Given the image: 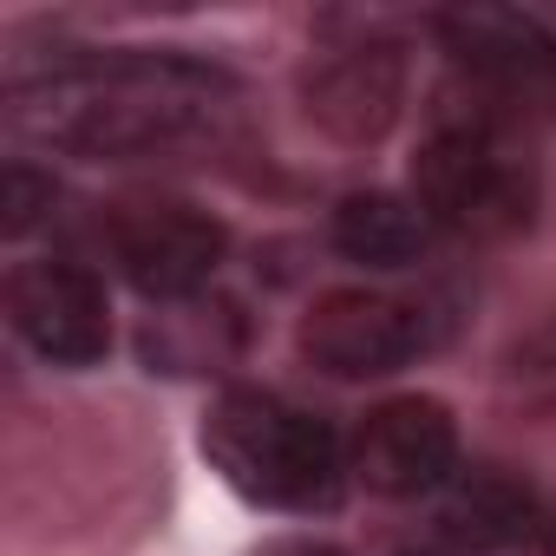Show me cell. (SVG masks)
<instances>
[{
    "label": "cell",
    "instance_id": "4fadbf2b",
    "mask_svg": "<svg viewBox=\"0 0 556 556\" xmlns=\"http://www.w3.org/2000/svg\"><path fill=\"white\" fill-rule=\"evenodd\" d=\"M47 210H53V177L47 170H34V164L0 170V229L8 236H27Z\"/></svg>",
    "mask_w": 556,
    "mask_h": 556
},
{
    "label": "cell",
    "instance_id": "5b68a950",
    "mask_svg": "<svg viewBox=\"0 0 556 556\" xmlns=\"http://www.w3.org/2000/svg\"><path fill=\"white\" fill-rule=\"evenodd\" d=\"M426 348H432L426 308L419 302H400V295H380V289H334L302 321V354L321 374H341V380L400 374Z\"/></svg>",
    "mask_w": 556,
    "mask_h": 556
},
{
    "label": "cell",
    "instance_id": "5bb4252c",
    "mask_svg": "<svg viewBox=\"0 0 556 556\" xmlns=\"http://www.w3.org/2000/svg\"><path fill=\"white\" fill-rule=\"evenodd\" d=\"M262 556H341L334 543H315V536H289V543H268Z\"/></svg>",
    "mask_w": 556,
    "mask_h": 556
},
{
    "label": "cell",
    "instance_id": "8fae6325",
    "mask_svg": "<svg viewBox=\"0 0 556 556\" xmlns=\"http://www.w3.org/2000/svg\"><path fill=\"white\" fill-rule=\"evenodd\" d=\"M432 223L413 197H393V190H361L334 210V249L361 268H406L419 262Z\"/></svg>",
    "mask_w": 556,
    "mask_h": 556
},
{
    "label": "cell",
    "instance_id": "9a60e30c",
    "mask_svg": "<svg viewBox=\"0 0 556 556\" xmlns=\"http://www.w3.org/2000/svg\"><path fill=\"white\" fill-rule=\"evenodd\" d=\"M543 543H549V556H556V510L543 517Z\"/></svg>",
    "mask_w": 556,
    "mask_h": 556
},
{
    "label": "cell",
    "instance_id": "277c9868",
    "mask_svg": "<svg viewBox=\"0 0 556 556\" xmlns=\"http://www.w3.org/2000/svg\"><path fill=\"white\" fill-rule=\"evenodd\" d=\"M229 236L210 210L184 203V197H138V203H118L112 216V255L118 268L131 275V289L151 295V302H197L203 282L216 275Z\"/></svg>",
    "mask_w": 556,
    "mask_h": 556
},
{
    "label": "cell",
    "instance_id": "8992f818",
    "mask_svg": "<svg viewBox=\"0 0 556 556\" xmlns=\"http://www.w3.org/2000/svg\"><path fill=\"white\" fill-rule=\"evenodd\" d=\"M8 315H14L21 341L53 367H92L112 348V308H105L99 275L79 262H60V255L21 262L8 275Z\"/></svg>",
    "mask_w": 556,
    "mask_h": 556
},
{
    "label": "cell",
    "instance_id": "7a4b0ae2",
    "mask_svg": "<svg viewBox=\"0 0 556 556\" xmlns=\"http://www.w3.org/2000/svg\"><path fill=\"white\" fill-rule=\"evenodd\" d=\"M203 452L249 504H268V510L315 517V510H334L348 484V458L328 419L275 393H223L203 419Z\"/></svg>",
    "mask_w": 556,
    "mask_h": 556
},
{
    "label": "cell",
    "instance_id": "9c48e42d",
    "mask_svg": "<svg viewBox=\"0 0 556 556\" xmlns=\"http://www.w3.org/2000/svg\"><path fill=\"white\" fill-rule=\"evenodd\" d=\"M400 92H406V66L393 47H341L315 79H308V112L348 138L367 144L400 118Z\"/></svg>",
    "mask_w": 556,
    "mask_h": 556
},
{
    "label": "cell",
    "instance_id": "30bf717a",
    "mask_svg": "<svg viewBox=\"0 0 556 556\" xmlns=\"http://www.w3.org/2000/svg\"><path fill=\"white\" fill-rule=\"evenodd\" d=\"M536 497L530 484H517L510 471L497 465H471L445 484L439 497V543L452 549H471V556H491V549H517L530 530H536Z\"/></svg>",
    "mask_w": 556,
    "mask_h": 556
},
{
    "label": "cell",
    "instance_id": "7c38bea8",
    "mask_svg": "<svg viewBox=\"0 0 556 556\" xmlns=\"http://www.w3.org/2000/svg\"><path fill=\"white\" fill-rule=\"evenodd\" d=\"M236 341H242V328H236V308L229 302H216V308L170 302V315L151 321L144 354L157 367H170V374H197V367H216L223 354H236Z\"/></svg>",
    "mask_w": 556,
    "mask_h": 556
},
{
    "label": "cell",
    "instance_id": "6da1fadb",
    "mask_svg": "<svg viewBox=\"0 0 556 556\" xmlns=\"http://www.w3.org/2000/svg\"><path fill=\"white\" fill-rule=\"evenodd\" d=\"M242 125L229 73L177 53H73L8 86V131L92 164L216 151Z\"/></svg>",
    "mask_w": 556,
    "mask_h": 556
},
{
    "label": "cell",
    "instance_id": "52a82bcc",
    "mask_svg": "<svg viewBox=\"0 0 556 556\" xmlns=\"http://www.w3.org/2000/svg\"><path fill=\"white\" fill-rule=\"evenodd\" d=\"M354 471L380 497H426L458 478V426L439 400L406 393L361 419L354 432Z\"/></svg>",
    "mask_w": 556,
    "mask_h": 556
},
{
    "label": "cell",
    "instance_id": "ba28073f",
    "mask_svg": "<svg viewBox=\"0 0 556 556\" xmlns=\"http://www.w3.org/2000/svg\"><path fill=\"white\" fill-rule=\"evenodd\" d=\"M452 60L491 99H549L556 92V34L523 8H452L439 14Z\"/></svg>",
    "mask_w": 556,
    "mask_h": 556
},
{
    "label": "cell",
    "instance_id": "3957f363",
    "mask_svg": "<svg viewBox=\"0 0 556 556\" xmlns=\"http://www.w3.org/2000/svg\"><path fill=\"white\" fill-rule=\"evenodd\" d=\"M413 203L452 236H510L530 223L536 177L497 112H445L413 157Z\"/></svg>",
    "mask_w": 556,
    "mask_h": 556
}]
</instances>
